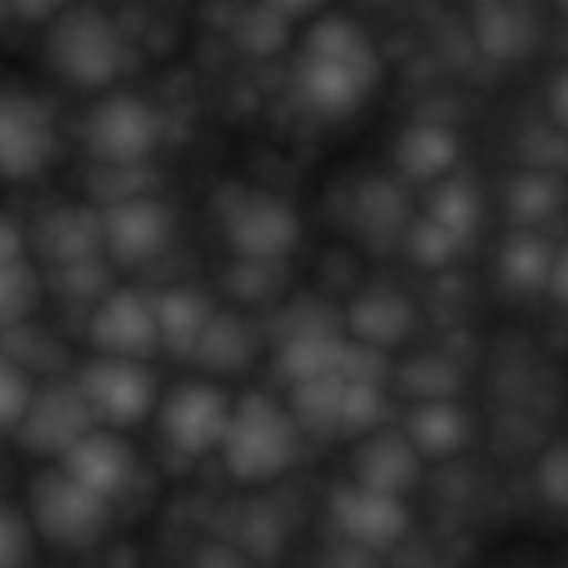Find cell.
<instances>
[{"instance_id":"34","label":"cell","mask_w":568,"mask_h":568,"mask_svg":"<svg viewBox=\"0 0 568 568\" xmlns=\"http://www.w3.org/2000/svg\"><path fill=\"white\" fill-rule=\"evenodd\" d=\"M283 33H286V17L276 13L273 7H266L263 0H260V7H253V10L240 20V30H236V37H240L250 50H256V53L276 50V47L283 43Z\"/></svg>"},{"instance_id":"14","label":"cell","mask_w":568,"mask_h":568,"mask_svg":"<svg viewBox=\"0 0 568 568\" xmlns=\"http://www.w3.org/2000/svg\"><path fill=\"white\" fill-rule=\"evenodd\" d=\"M60 469L113 503L133 479V453L123 439L93 426L60 456Z\"/></svg>"},{"instance_id":"25","label":"cell","mask_w":568,"mask_h":568,"mask_svg":"<svg viewBox=\"0 0 568 568\" xmlns=\"http://www.w3.org/2000/svg\"><path fill=\"white\" fill-rule=\"evenodd\" d=\"M426 216L436 220L443 230H449L463 246H469L473 236L479 233V216H483L476 186L459 176L436 180V190L426 200Z\"/></svg>"},{"instance_id":"8","label":"cell","mask_w":568,"mask_h":568,"mask_svg":"<svg viewBox=\"0 0 568 568\" xmlns=\"http://www.w3.org/2000/svg\"><path fill=\"white\" fill-rule=\"evenodd\" d=\"M223 230L230 246L240 253V260L280 263L300 243L296 210L286 200L260 190H250L226 206Z\"/></svg>"},{"instance_id":"29","label":"cell","mask_w":568,"mask_h":568,"mask_svg":"<svg viewBox=\"0 0 568 568\" xmlns=\"http://www.w3.org/2000/svg\"><path fill=\"white\" fill-rule=\"evenodd\" d=\"M40 283L30 270V263L20 256L13 263L0 266V333H10L30 320L37 310Z\"/></svg>"},{"instance_id":"18","label":"cell","mask_w":568,"mask_h":568,"mask_svg":"<svg viewBox=\"0 0 568 568\" xmlns=\"http://www.w3.org/2000/svg\"><path fill=\"white\" fill-rule=\"evenodd\" d=\"M346 323L353 329V336L359 343H369L376 349H389L396 343H403L416 323L413 303L396 293V290H369L363 296L353 300Z\"/></svg>"},{"instance_id":"10","label":"cell","mask_w":568,"mask_h":568,"mask_svg":"<svg viewBox=\"0 0 568 568\" xmlns=\"http://www.w3.org/2000/svg\"><path fill=\"white\" fill-rule=\"evenodd\" d=\"M100 230H103V250L120 266H143L156 260L170 236L173 220L150 193L113 200L100 210Z\"/></svg>"},{"instance_id":"19","label":"cell","mask_w":568,"mask_h":568,"mask_svg":"<svg viewBox=\"0 0 568 568\" xmlns=\"http://www.w3.org/2000/svg\"><path fill=\"white\" fill-rule=\"evenodd\" d=\"M153 320H156V339L163 349L176 356H190L213 320V306L203 293L190 286H173L153 300Z\"/></svg>"},{"instance_id":"15","label":"cell","mask_w":568,"mask_h":568,"mask_svg":"<svg viewBox=\"0 0 568 568\" xmlns=\"http://www.w3.org/2000/svg\"><path fill=\"white\" fill-rule=\"evenodd\" d=\"M419 469H423V456L416 453L409 436L399 429L366 433L363 446L353 456V479L359 486L396 493V496L416 486Z\"/></svg>"},{"instance_id":"32","label":"cell","mask_w":568,"mask_h":568,"mask_svg":"<svg viewBox=\"0 0 568 568\" xmlns=\"http://www.w3.org/2000/svg\"><path fill=\"white\" fill-rule=\"evenodd\" d=\"M53 283L63 296L77 300V303H97L106 290V270L100 263V256H90V260H77V263H63V266H53Z\"/></svg>"},{"instance_id":"9","label":"cell","mask_w":568,"mask_h":568,"mask_svg":"<svg viewBox=\"0 0 568 568\" xmlns=\"http://www.w3.org/2000/svg\"><path fill=\"white\" fill-rule=\"evenodd\" d=\"M93 426L97 423H93L90 406L83 403L77 383H50L43 389H33L20 423L13 429L20 433V443L30 453L60 459Z\"/></svg>"},{"instance_id":"3","label":"cell","mask_w":568,"mask_h":568,"mask_svg":"<svg viewBox=\"0 0 568 568\" xmlns=\"http://www.w3.org/2000/svg\"><path fill=\"white\" fill-rule=\"evenodd\" d=\"M50 67L73 87H106L123 60L126 47L113 20L97 7H63L53 17L47 37Z\"/></svg>"},{"instance_id":"26","label":"cell","mask_w":568,"mask_h":568,"mask_svg":"<svg viewBox=\"0 0 568 568\" xmlns=\"http://www.w3.org/2000/svg\"><path fill=\"white\" fill-rule=\"evenodd\" d=\"M476 33H479V43L489 57L509 60V57H519L529 50L532 20L513 0H489L476 17Z\"/></svg>"},{"instance_id":"5","label":"cell","mask_w":568,"mask_h":568,"mask_svg":"<svg viewBox=\"0 0 568 568\" xmlns=\"http://www.w3.org/2000/svg\"><path fill=\"white\" fill-rule=\"evenodd\" d=\"M83 140L100 163H146L160 143V116L146 100L133 93H110L90 110Z\"/></svg>"},{"instance_id":"38","label":"cell","mask_w":568,"mask_h":568,"mask_svg":"<svg viewBox=\"0 0 568 568\" xmlns=\"http://www.w3.org/2000/svg\"><path fill=\"white\" fill-rule=\"evenodd\" d=\"M20 256H23V233L13 226V220L0 216V266L13 263Z\"/></svg>"},{"instance_id":"30","label":"cell","mask_w":568,"mask_h":568,"mask_svg":"<svg viewBox=\"0 0 568 568\" xmlns=\"http://www.w3.org/2000/svg\"><path fill=\"white\" fill-rule=\"evenodd\" d=\"M386 416V396L379 383L343 379V406H339V436H366Z\"/></svg>"},{"instance_id":"20","label":"cell","mask_w":568,"mask_h":568,"mask_svg":"<svg viewBox=\"0 0 568 568\" xmlns=\"http://www.w3.org/2000/svg\"><path fill=\"white\" fill-rule=\"evenodd\" d=\"M469 416L449 403V399H423L409 419H406V436L416 446L419 456H453L469 443Z\"/></svg>"},{"instance_id":"37","label":"cell","mask_w":568,"mask_h":568,"mask_svg":"<svg viewBox=\"0 0 568 568\" xmlns=\"http://www.w3.org/2000/svg\"><path fill=\"white\" fill-rule=\"evenodd\" d=\"M7 7L27 23H47L67 7V0H7Z\"/></svg>"},{"instance_id":"39","label":"cell","mask_w":568,"mask_h":568,"mask_svg":"<svg viewBox=\"0 0 568 568\" xmlns=\"http://www.w3.org/2000/svg\"><path fill=\"white\" fill-rule=\"evenodd\" d=\"M566 73L559 70L556 77H552V87H549V93H552V103H549V110H552V120H556V126L562 130L566 126Z\"/></svg>"},{"instance_id":"1","label":"cell","mask_w":568,"mask_h":568,"mask_svg":"<svg viewBox=\"0 0 568 568\" xmlns=\"http://www.w3.org/2000/svg\"><path fill=\"white\" fill-rule=\"evenodd\" d=\"M379 80L373 40L349 17H323L306 37L293 67L296 97L320 116L353 113Z\"/></svg>"},{"instance_id":"6","label":"cell","mask_w":568,"mask_h":568,"mask_svg":"<svg viewBox=\"0 0 568 568\" xmlns=\"http://www.w3.org/2000/svg\"><path fill=\"white\" fill-rule=\"evenodd\" d=\"M73 383L90 406L93 423L103 426H133L153 406V376L143 369V359L100 353Z\"/></svg>"},{"instance_id":"35","label":"cell","mask_w":568,"mask_h":568,"mask_svg":"<svg viewBox=\"0 0 568 568\" xmlns=\"http://www.w3.org/2000/svg\"><path fill=\"white\" fill-rule=\"evenodd\" d=\"M539 493L552 509H562L568 503V466H566V449L556 446L542 456L539 466Z\"/></svg>"},{"instance_id":"27","label":"cell","mask_w":568,"mask_h":568,"mask_svg":"<svg viewBox=\"0 0 568 568\" xmlns=\"http://www.w3.org/2000/svg\"><path fill=\"white\" fill-rule=\"evenodd\" d=\"M506 206L523 226H539L552 220L562 206V183L556 170H526L506 190Z\"/></svg>"},{"instance_id":"4","label":"cell","mask_w":568,"mask_h":568,"mask_svg":"<svg viewBox=\"0 0 568 568\" xmlns=\"http://www.w3.org/2000/svg\"><path fill=\"white\" fill-rule=\"evenodd\" d=\"M37 532L60 549H87L110 526V499L77 483L67 469L43 473L30 489Z\"/></svg>"},{"instance_id":"24","label":"cell","mask_w":568,"mask_h":568,"mask_svg":"<svg viewBox=\"0 0 568 568\" xmlns=\"http://www.w3.org/2000/svg\"><path fill=\"white\" fill-rule=\"evenodd\" d=\"M339 406H343V376H316L293 383V423L300 433L316 439L339 436Z\"/></svg>"},{"instance_id":"21","label":"cell","mask_w":568,"mask_h":568,"mask_svg":"<svg viewBox=\"0 0 568 568\" xmlns=\"http://www.w3.org/2000/svg\"><path fill=\"white\" fill-rule=\"evenodd\" d=\"M559 253H562L559 243H552L549 236H542L536 230H523L503 243L499 273H503L506 286H513L519 293H542Z\"/></svg>"},{"instance_id":"16","label":"cell","mask_w":568,"mask_h":568,"mask_svg":"<svg viewBox=\"0 0 568 568\" xmlns=\"http://www.w3.org/2000/svg\"><path fill=\"white\" fill-rule=\"evenodd\" d=\"M37 250L53 263H77L100 256L103 250V230H100V210L90 206H57L37 220L33 230Z\"/></svg>"},{"instance_id":"23","label":"cell","mask_w":568,"mask_h":568,"mask_svg":"<svg viewBox=\"0 0 568 568\" xmlns=\"http://www.w3.org/2000/svg\"><path fill=\"white\" fill-rule=\"evenodd\" d=\"M409 200L406 193L389 180H366L356 193V226L369 240H393L403 236L409 226Z\"/></svg>"},{"instance_id":"33","label":"cell","mask_w":568,"mask_h":568,"mask_svg":"<svg viewBox=\"0 0 568 568\" xmlns=\"http://www.w3.org/2000/svg\"><path fill=\"white\" fill-rule=\"evenodd\" d=\"M33 396V383L23 373V366L10 356L0 353V429H13Z\"/></svg>"},{"instance_id":"28","label":"cell","mask_w":568,"mask_h":568,"mask_svg":"<svg viewBox=\"0 0 568 568\" xmlns=\"http://www.w3.org/2000/svg\"><path fill=\"white\" fill-rule=\"evenodd\" d=\"M250 353H253V343H250L246 326L236 316H216L213 313V320L206 323L190 359H196L216 373H233V369L250 363Z\"/></svg>"},{"instance_id":"36","label":"cell","mask_w":568,"mask_h":568,"mask_svg":"<svg viewBox=\"0 0 568 568\" xmlns=\"http://www.w3.org/2000/svg\"><path fill=\"white\" fill-rule=\"evenodd\" d=\"M27 552H30L27 523L13 509L0 506V568L20 566L27 559Z\"/></svg>"},{"instance_id":"40","label":"cell","mask_w":568,"mask_h":568,"mask_svg":"<svg viewBox=\"0 0 568 568\" xmlns=\"http://www.w3.org/2000/svg\"><path fill=\"white\" fill-rule=\"evenodd\" d=\"M266 7H273L276 13H283L286 20H293V17H303V13H310V10H316L323 0H263Z\"/></svg>"},{"instance_id":"13","label":"cell","mask_w":568,"mask_h":568,"mask_svg":"<svg viewBox=\"0 0 568 568\" xmlns=\"http://www.w3.org/2000/svg\"><path fill=\"white\" fill-rule=\"evenodd\" d=\"M90 339L103 356L146 359L160 346L153 300L140 296L136 290L103 293L90 316Z\"/></svg>"},{"instance_id":"17","label":"cell","mask_w":568,"mask_h":568,"mask_svg":"<svg viewBox=\"0 0 568 568\" xmlns=\"http://www.w3.org/2000/svg\"><path fill=\"white\" fill-rule=\"evenodd\" d=\"M459 160V136L433 120L406 126L396 140V166L416 183H436L453 173Z\"/></svg>"},{"instance_id":"31","label":"cell","mask_w":568,"mask_h":568,"mask_svg":"<svg viewBox=\"0 0 568 568\" xmlns=\"http://www.w3.org/2000/svg\"><path fill=\"white\" fill-rule=\"evenodd\" d=\"M403 240H406V250H409V256L419 263V266H429V270H443V266H449L466 246L449 233V230H443L436 220H429L426 213L423 216H416V220H409V226H406V233H403Z\"/></svg>"},{"instance_id":"7","label":"cell","mask_w":568,"mask_h":568,"mask_svg":"<svg viewBox=\"0 0 568 568\" xmlns=\"http://www.w3.org/2000/svg\"><path fill=\"white\" fill-rule=\"evenodd\" d=\"M57 153V123L43 100L0 90V176L30 180Z\"/></svg>"},{"instance_id":"2","label":"cell","mask_w":568,"mask_h":568,"mask_svg":"<svg viewBox=\"0 0 568 568\" xmlns=\"http://www.w3.org/2000/svg\"><path fill=\"white\" fill-rule=\"evenodd\" d=\"M226 469L243 483H266L283 476L300 449V429L293 416L263 393L243 396L230 406L226 429L220 436Z\"/></svg>"},{"instance_id":"11","label":"cell","mask_w":568,"mask_h":568,"mask_svg":"<svg viewBox=\"0 0 568 568\" xmlns=\"http://www.w3.org/2000/svg\"><path fill=\"white\" fill-rule=\"evenodd\" d=\"M333 523L346 546L363 549V552H383L393 549L406 529H409V513L403 506V496L369 489V486H343L333 496Z\"/></svg>"},{"instance_id":"12","label":"cell","mask_w":568,"mask_h":568,"mask_svg":"<svg viewBox=\"0 0 568 568\" xmlns=\"http://www.w3.org/2000/svg\"><path fill=\"white\" fill-rule=\"evenodd\" d=\"M230 399L223 389L210 383H186L170 393L160 413V429L166 443L183 456H203L220 446V436L226 429Z\"/></svg>"},{"instance_id":"22","label":"cell","mask_w":568,"mask_h":568,"mask_svg":"<svg viewBox=\"0 0 568 568\" xmlns=\"http://www.w3.org/2000/svg\"><path fill=\"white\" fill-rule=\"evenodd\" d=\"M346 339L333 329H313V333H290L280 346V373L290 383L316 379V376H339Z\"/></svg>"}]
</instances>
